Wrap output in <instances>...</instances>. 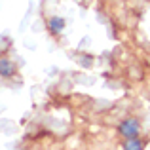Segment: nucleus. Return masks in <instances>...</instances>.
Here are the masks:
<instances>
[{
  "mask_svg": "<svg viewBox=\"0 0 150 150\" xmlns=\"http://www.w3.org/2000/svg\"><path fill=\"white\" fill-rule=\"evenodd\" d=\"M118 131L124 139H131V137H139L141 135V124L135 118H125L118 124Z\"/></svg>",
  "mask_w": 150,
  "mask_h": 150,
  "instance_id": "obj_1",
  "label": "nucleus"
},
{
  "mask_svg": "<svg viewBox=\"0 0 150 150\" xmlns=\"http://www.w3.org/2000/svg\"><path fill=\"white\" fill-rule=\"evenodd\" d=\"M65 25H67L65 19L57 17V15H53V17L48 19V29H50V33H53V34H61L63 29H65Z\"/></svg>",
  "mask_w": 150,
  "mask_h": 150,
  "instance_id": "obj_2",
  "label": "nucleus"
},
{
  "mask_svg": "<svg viewBox=\"0 0 150 150\" xmlns=\"http://www.w3.org/2000/svg\"><path fill=\"white\" fill-rule=\"evenodd\" d=\"M15 74V65L10 61V59L2 57L0 59V76L2 78H11Z\"/></svg>",
  "mask_w": 150,
  "mask_h": 150,
  "instance_id": "obj_3",
  "label": "nucleus"
},
{
  "mask_svg": "<svg viewBox=\"0 0 150 150\" xmlns=\"http://www.w3.org/2000/svg\"><path fill=\"white\" fill-rule=\"evenodd\" d=\"M124 150H144V144L139 137H131V139H125L124 141Z\"/></svg>",
  "mask_w": 150,
  "mask_h": 150,
  "instance_id": "obj_4",
  "label": "nucleus"
}]
</instances>
